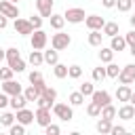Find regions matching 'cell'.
<instances>
[{"label": "cell", "mask_w": 135, "mask_h": 135, "mask_svg": "<svg viewBox=\"0 0 135 135\" xmlns=\"http://www.w3.org/2000/svg\"><path fill=\"white\" fill-rule=\"evenodd\" d=\"M51 110L53 108H38L36 110V122L44 129L46 124H51Z\"/></svg>", "instance_id": "obj_9"}, {"label": "cell", "mask_w": 135, "mask_h": 135, "mask_svg": "<svg viewBox=\"0 0 135 135\" xmlns=\"http://www.w3.org/2000/svg\"><path fill=\"white\" fill-rule=\"evenodd\" d=\"M101 4H103L105 8H114V6H116V0H101Z\"/></svg>", "instance_id": "obj_49"}, {"label": "cell", "mask_w": 135, "mask_h": 135, "mask_svg": "<svg viewBox=\"0 0 135 135\" xmlns=\"http://www.w3.org/2000/svg\"><path fill=\"white\" fill-rule=\"evenodd\" d=\"M133 4H135V0H133Z\"/></svg>", "instance_id": "obj_55"}, {"label": "cell", "mask_w": 135, "mask_h": 135, "mask_svg": "<svg viewBox=\"0 0 135 135\" xmlns=\"http://www.w3.org/2000/svg\"><path fill=\"white\" fill-rule=\"evenodd\" d=\"M15 120H17V116H13L11 112H4V114L0 116V124H2V127H11Z\"/></svg>", "instance_id": "obj_32"}, {"label": "cell", "mask_w": 135, "mask_h": 135, "mask_svg": "<svg viewBox=\"0 0 135 135\" xmlns=\"http://www.w3.org/2000/svg\"><path fill=\"white\" fill-rule=\"evenodd\" d=\"M70 42H72L70 34H65V32H61V30H57V34H53V36H51V46H53V49H57V51L68 49V46H70Z\"/></svg>", "instance_id": "obj_2"}, {"label": "cell", "mask_w": 135, "mask_h": 135, "mask_svg": "<svg viewBox=\"0 0 135 135\" xmlns=\"http://www.w3.org/2000/svg\"><path fill=\"white\" fill-rule=\"evenodd\" d=\"M44 61H46L49 65H55V63H59V53H57V49L44 51Z\"/></svg>", "instance_id": "obj_25"}, {"label": "cell", "mask_w": 135, "mask_h": 135, "mask_svg": "<svg viewBox=\"0 0 135 135\" xmlns=\"http://www.w3.org/2000/svg\"><path fill=\"white\" fill-rule=\"evenodd\" d=\"M13 74H15V72H13L11 65H8V68H0V80H2V82H4V80H11Z\"/></svg>", "instance_id": "obj_39"}, {"label": "cell", "mask_w": 135, "mask_h": 135, "mask_svg": "<svg viewBox=\"0 0 135 135\" xmlns=\"http://www.w3.org/2000/svg\"><path fill=\"white\" fill-rule=\"evenodd\" d=\"M0 13L6 15L8 19H17V17H19V8H17V4L11 2V0H0Z\"/></svg>", "instance_id": "obj_7"}, {"label": "cell", "mask_w": 135, "mask_h": 135, "mask_svg": "<svg viewBox=\"0 0 135 135\" xmlns=\"http://www.w3.org/2000/svg\"><path fill=\"white\" fill-rule=\"evenodd\" d=\"M30 82L32 84H40V82H44V78H42V74L38 70H34V72H30Z\"/></svg>", "instance_id": "obj_41"}, {"label": "cell", "mask_w": 135, "mask_h": 135, "mask_svg": "<svg viewBox=\"0 0 135 135\" xmlns=\"http://www.w3.org/2000/svg\"><path fill=\"white\" fill-rule=\"evenodd\" d=\"M95 129H97V133H101V135L112 133V120H108V118H101V116H99V120H97Z\"/></svg>", "instance_id": "obj_18"}, {"label": "cell", "mask_w": 135, "mask_h": 135, "mask_svg": "<svg viewBox=\"0 0 135 135\" xmlns=\"http://www.w3.org/2000/svg\"><path fill=\"white\" fill-rule=\"evenodd\" d=\"M131 6H133V0H116V8L120 13H129Z\"/></svg>", "instance_id": "obj_33"}, {"label": "cell", "mask_w": 135, "mask_h": 135, "mask_svg": "<svg viewBox=\"0 0 135 135\" xmlns=\"http://www.w3.org/2000/svg\"><path fill=\"white\" fill-rule=\"evenodd\" d=\"M53 2H55V0H53Z\"/></svg>", "instance_id": "obj_56"}, {"label": "cell", "mask_w": 135, "mask_h": 135, "mask_svg": "<svg viewBox=\"0 0 135 135\" xmlns=\"http://www.w3.org/2000/svg\"><path fill=\"white\" fill-rule=\"evenodd\" d=\"M36 105H38V108H53V101H49L44 95H40V97L36 99Z\"/></svg>", "instance_id": "obj_44"}, {"label": "cell", "mask_w": 135, "mask_h": 135, "mask_svg": "<svg viewBox=\"0 0 135 135\" xmlns=\"http://www.w3.org/2000/svg\"><path fill=\"white\" fill-rule=\"evenodd\" d=\"M91 97H93V101H97L101 108H103V105H108V103H112V95H110L108 91H93V95H91Z\"/></svg>", "instance_id": "obj_15"}, {"label": "cell", "mask_w": 135, "mask_h": 135, "mask_svg": "<svg viewBox=\"0 0 135 135\" xmlns=\"http://www.w3.org/2000/svg\"><path fill=\"white\" fill-rule=\"evenodd\" d=\"M53 114L63 120V122H70L74 118V110H72V103H53Z\"/></svg>", "instance_id": "obj_1"}, {"label": "cell", "mask_w": 135, "mask_h": 135, "mask_svg": "<svg viewBox=\"0 0 135 135\" xmlns=\"http://www.w3.org/2000/svg\"><path fill=\"white\" fill-rule=\"evenodd\" d=\"M8 133H11V135H23V133H25V124H21V122L15 124V122H13V124L8 127Z\"/></svg>", "instance_id": "obj_35"}, {"label": "cell", "mask_w": 135, "mask_h": 135, "mask_svg": "<svg viewBox=\"0 0 135 135\" xmlns=\"http://www.w3.org/2000/svg\"><path fill=\"white\" fill-rule=\"evenodd\" d=\"M13 27H15V32H17L19 36H32V32H34V25L30 23V19H21V17L15 19Z\"/></svg>", "instance_id": "obj_4"}, {"label": "cell", "mask_w": 135, "mask_h": 135, "mask_svg": "<svg viewBox=\"0 0 135 135\" xmlns=\"http://www.w3.org/2000/svg\"><path fill=\"white\" fill-rule=\"evenodd\" d=\"M68 101H70L72 105H82V103H84V95H82L80 91H74V93H70Z\"/></svg>", "instance_id": "obj_28"}, {"label": "cell", "mask_w": 135, "mask_h": 135, "mask_svg": "<svg viewBox=\"0 0 135 135\" xmlns=\"http://www.w3.org/2000/svg\"><path fill=\"white\" fill-rule=\"evenodd\" d=\"M112 59H114V51H112V46H110V49L101 46V51H99V61H101V63H110Z\"/></svg>", "instance_id": "obj_24"}, {"label": "cell", "mask_w": 135, "mask_h": 135, "mask_svg": "<svg viewBox=\"0 0 135 135\" xmlns=\"http://www.w3.org/2000/svg\"><path fill=\"white\" fill-rule=\"evenodd\" d=\"M105 78H108L105 68H101V65H99V68H93V80H95V82H103Z\"/></svg>", "instance_id": "obj_30"}, {"label": "cell", "mask_w": 135, "mask_h": 135, "mask_svg": "<svg viewBox=\"0 0 135 135\" xmlns=\"http://www.w3.org/2000/svg\"><path fill=\"white\" fill-rule=\"evenodd\" d=\"M2 59H6V51H2V49H0V61H2Z\"/></svg>", "instance_id": "obj_50"}, {"label": "cell", "mask_w": 135, "mask_h": 135, "mask_svg": "<svg viewBox=\"0 0 135 135\" xmlns=\"http://www.w3.org/2000/svg\"><path fill=\"white\" fill-rule=\"evenodd\" d=\"M27 61L32 63V65H40V63H44V53L42 51H38V49H32V53H30V57H27Z\"/></svg>", "instance_id": "obj_20"}, {"label": "cell", "mask_w": 135, "mask_h": 135, "mask_svg": "<svg viewBox=\"0 0 135 135\" xmlns=\"http://www.w3.org/2000/svg\"><path fill=\"white\" fill-rule=\"evenodd\" d=\"M133 80H135V63H129V65L120 68L118 82H120V84H131Z\"/></svg>", "instance_id": "obj_6"}, {"label": "cell", "mask_w": 135, "mask_h": 135, "mask_svg": "<svg viewBox=\"0 0 135 135\" xmlns=\"http://www.w3.org/2000/svg\"><path fill=\"white\" fill-rule=\"evenodd\" d=\"M11 2H15V4H17V2H19V0H11Z\"/></svg>", "instance_id": "obj_54"}, {"label": "cell", "mask_w": 135, "mask_h": 135, "mask_svg": "<svg viewBox=\"0 0 135 135\" xmlns=\"http://www.w3.org/2000/svg\"><path fill=\"white\" fill-rule=\"evenodd\" d=\"M86 114L93 116V118H99V116H101V105H99L97 101H91V103L86 105Z\"/></svg>", "instance_id": "obj_27"}, {"label": "cell", "mask_w": 135, "mask_h": 135, "mask_svg": "<svg viewBox=\"0 0 135 135\" xmlns=\"http://www.w3.org/2000/svg\"><path fill=\"white\" fill-rule=\"evenodd\" d=\"M53 74H55L57 78H65V76H68V65H65V63H55V65H53Z\"/></svg>", "instance_id": "obj_29"}, {"label": "cell", "mask_w": 135, "mask_h": 135, "mask_svg": "<svg viewBox=\"0 0 135 135\" xmlns=\"http://www.w3.org/2000/svg\"><path fill=\"white\" fill-rule=\"evenodd\" d=\"M78 91H80V93H82L84 97H89V95H93L95 86H93V82H86V80H84V82L80 84V89H78Z\"/></svg>", "instance_id": "obj_34"}, {"label": "cell", "mask_w": 135, "mask_h": 135, "mask_svg": "<svg viewBox=\"0 0 135 135\" xmlns=\"http://www.w3.org/2000/svg\"><path fill=\"white\" fill-rule=\"evenodd\" d=\"M124 40H127V44H129V46H131V44H135V30L127 32V34H124Z\"/></svg>", "instance_id": "obj_46"}, {"label": "cell", "mask_w": 135, "mask_h": 135, "mask_svg": "<svg viewBox=\"0 0 135 135\" xmlns=\"http://www.w3.org/2000/svg\"><path fill=\"white\" fill-rule=\"evenodd\" d=\"M46 42H49V36H46V32H44L42 27L32 32V49H38V51H42V49L46 46Z\"/></svg>", "instance_id": "obj_5"}, {"label": "cell", "mask_w": 135, "mask_h": 135, "mask_svg": "<svg viewBox=\"0 0 135 135\" xmlns=\"http://www.w3.org/2000/svg\"><path fill=\"white\" fill-rule=\"evenodd\" d=\"M68 76L74 78V80L80 78V76H82V68H80V65H70V68H68Z\"/></svg>", "instance_id": "obj_36"}, {"label": "cell", "mask_w": 135, "mask_h": 135, "mask_svg": "<svg viewBox=\"0 0 135 135\" xmlns=\"http://www.w3.org/2000/svg\"><path fill=\"white\" fill-rule=\"evenodd\" d=\"M105 74H108L110 78H118V74H120V68H118L116 63H112V61H110V63L105 65Z\"/></svg>", "instance_id": "obj_31"}, {"label": "cell", "mask_w": 135, "mask_h": 135, "mask_svg": "<svg viewBox=\"0 0 135 135\" xmlns=\"http://www.w3.org/2000/svg\"><path fill=\"white\" fill-rule=\"evenodd\" d=\"M110 40H112V42H110V46H112V51H114V53H116V51L120 53V51H124V49L129 46V44H127V40H124V36H118V34H116V36H112Z\"/></svg>", "instance_id": "obj_16"}, {"label": "cell", "mask_w": 135, "mask_h": 135, "mask_svg": "<svg viewBox=\"0 0 135 135\" xmlns=\"http://www.w3.org/2000/svg\"><path fill=\"white\" fill-rule=\"evenodd\" d=\"M118 118H122V120H131V118H135V105L133 103H124V105H120L118 108Z\"/></svg>", "instance_id": "obj_14"}, {"label": "cell", "mask_w": 135, "mask_h": 135, "mask_svg": "<svg viewBox=\"0 0 135 135\" xmlns=\"http://www.w3.org/2000/svg\"><path fill=\"white\" fill-rule=\"evenodd\" d=\"M118 116V110L112 105V103H108V105H103L101 108V118H108V120H114Z\"/></svg>", "instance_id": "obj_23"}, {"label": "cell", "mask_w": 135, "mask_h": 135, "mask_svg": "<svg viewBox=\"0 0 135 135\" xmlns=\"http://www.w3.org/2000/svg\"><path fill=\"white\" fill-rule=\"evenodd\" d=\"M63 17H65V21H68V23H82V21L86 19L84 8H78V6H74V8H65Z\"/></svg>", "instance_id": "obj_3"}, {"label": "cell", "mask_w": 135, "mask_h": 135, "mask_svg": "<svg viewBox=\"0 0 135 135\" xmlns=\"http://www.w3.org/2000/svg\"><path fill=\"white\" fill-rule=\"evenodd\" d=\"M129 103H133V105H135V93H131V99H129Z\"/></svg>", "instance_id": "obj_52"}, {"label": "cell", "mask_w": 135, "mask_h": 135, "mask_svg": "<svg viewBox=\"0 0 135 135\" xmlns=\"http://www.w3.org/2000/svg\"><path fill=\"white\" fill-rule=\"evenodd\" d=\"M19 57H21V55H19V51H17L15 46H13V49H6V61H8V63H13V61L19 59Z\"/></svg>", "instance_id": "obj_40"}, {"label": "cell", "mask_w": 135, "mask_h": 135, "mask_svg": "<svg viewBox=\"0 0 135 135\" xmlns=\"http://www.w3.org/2000/svg\"><path fill=\"white\" fill-rule=\"evenodd\" d=\"M122 133H127L122 124H112V135H122Z\"/></svg>", "instance_id": "obj_45"}, {"label": "cell", "mask_w": 135, "mask_h": 135, "mask_svg": "<svg viewBox=\"0 0 135 135\" xmlns=\"http://www.w3.org/2000/svg\"><path fill=\"white\" fill-rule=\"evenodd\" d=\"M49 21H51V27L53 30H63V25H65V17L63 15H57V13H53L49 17Z\"/></svg>", "instance_id": "obj_21"}, {"label": "cell", "mask_w": 135, "mask_h": 135, "mask_svg": "<svg viewBox=\"0 0 135 135\" xmlns=\"http://www.w3.org/2000/svg\"><path fill=\"white\" fill-rule=\"evenodd\" d=\"M8 65H11V68H13V72H17V74L25 70V61H23L21 57H19V59H15V61H13V63H8Z\"/></svg>", "instance_id": "obj_37"}, {"label": "cell", "mask_w": 135, "mask_h": 135, "mask_svg": "<svg viewBox=\"0 0 135 135\" xmlns=\"http://www.w3.org/2000/svg\"><path fill=\"white\" fill-rule=\"evenodd\" d=\"M8 99H11V95H6V93L2 91V93H0V110L8 105Z\"/></svg>", "instance_id": "obj_47"}, {"label": "cell", "mask_w": 135, "mask_h": 135, "mask_svg": "<svg viewBox=\"0 0 135 135\" xmlns=\"http://www.w3.org/2000/svg\"><path fill=\"white\" fill-rule=\"evenodd\" d=\"M131 93H133V91H131L129 84H120V86L116 89V99L122 101V103H127V101L131 99Z\"/></svg>", "instance_id": "obj_17"}, {"label": "cell", "mask_w": 135, "mask_h": 135, "mask_svg": "<svg viewBox=\"0 0 135 135\" xmlns=\"http://www.w3.org/2000/svg\"><path fill=\"white\" fill-rule=\"evenodd\" d=\"M6 25H8V17H6V15H2V13H0V30H4V27H6Z\"/></svg>", "instance_id": "obj_48"}, {"label": "cell", "mask_w": 135, "mask_h": 135, "mask_svg": "<svg viewBox=\"0 0 135 135\" xmlns=\"http://www.w3.org/2000/svg\"><path fill=\"white\" fill-rule=\"evenodd\" d=\"M2 91L6 93V95H17V93H23V89H21V84L17 82V80H4V84H2Z\"/></svg>", "instance_id": "obj_12"}, {"label": "cell", "mask_w": 135, "mask_h": 135, "mask_svg": "<svg viewBox=\"0 0 135 135\" xmlns=\"http://www.w3.org/2000/svg\"><path fill=\"white\" fill-rule=\"evenodd\" d=\"M25 103H30L27 99H25V95L23 93H17V95H11V99H8V105L17 112V110H21V108H25Z\"/></svg>", "instance_id": "obj_13"}, {"label": "cell", "mask_w": 135, "mask_h": 135, "mask_svg": "<svg viewBox=\"0 0 135 135\" xmlns=\"http://www.w3.org/2000/svg\"><path fill=\"white\" fill-rule=\"evenodd\" d=\"M84 25H86L89 30H103L105 19H103V17H99V15H89V17L84 19Z\"/></svg>", "instance_id": "obj_10"}, {"label": "cell", "mask_w": 135, "mask_h": 135, "mask_svg": "<svg viewBox=\"0 0 135 135\" xmlns=\"http://www.w3.org/2000/svg\"><path fill=\"white\" fill-rule=\"evenodd\" d=\"M101 40H103V32L101 30H91L89 32V44L91 46H101Z\"/></svg>", "instance_id": "obj_19"}, {"label": "cell", "mask_w": 135, "mask_h": 135, "mask_svg": "<svg viewBox=\"0 0 135 135\" xmlns=\"http://www.w3.org/2000/svg\"><path fill=\"white\" fill-rule=\"evenodd\" d=\"M103 36H108V38H112V36H116L118 34V23L116 21H105V25H103Z\"/></svg>", "instance_id": "obj_22"}, {"label": "cell", "mask_w": 135, "mask_h": 135, "mask_svg": "<svg viewBox=\"0 0 135 135\" xmlns=\"http://www.w3.org/2000/svg\"><path fill=\"white\" fill-rule=\"evenodd\" d=\"M129 21H131V27H133V30H135V15H133V17H131V19H129Z\"/></svg>", "instance_id": "obj_51"}, {"label": "cell", "mask_w": 135, "mask_h": 135, "mask_svg": "<svg viewBox=\"0 0 135 135\" xmlns=\"http://www.w3.org/2000/svg\"><path fill=\"white\" fill-rule=\"evenodd\" d=\"M42 95H44V97H46V99H49V101H53V103H55V101H57V91H55V89H53V86H46V89H44V91H42Z\"/></svg>", "instance_id": "obj_38"}, {"label": "cell", "mask_w": 135, "mask_h": 135, "mask_svg": "<svg viewBox=\"0 0 135 135\" xmlns=\"http://www.w3.org/2000/svg\"><path fill=\"white\" fill-rule=\"evenodd\" d=\"M129 49H131V51H129V53H131V55H133V57H135V44H131V46H129Z\"/></svg>", "instance_id": "obj_53"}, {"label": "cell", "mask_w": 135, "mask_h": 135, "mask_svg": "<svg viewBox=\"0 0 135 135\" xmlns=\"http://www.w3.org/2000/svg\"><path fill=\"white\" fill-rule=\"evenodd\" d=\"M36 120V112H32V110H27V108H21V110H17V122H21V124H32Z\"/></svg>", "instance_id": "obj_8"}, {"label": "cell", "mask_w": 135, "mask_h": 135, "mask_svg": "<svg viewBox=\"0 0 135 135\" xmlns=\"http://www.w3.org/2000/svg\"><path fill=\"white\" fill-rule=\"evenodd\" d=\"M30 23L34 25V30H40L42 27V15H32L30 17Z\"/></svg>", "instance_id": "obj_43"}, {"label": "cell", "mask_w": 135, "mask_h": 135, "mask_svg": "<svg viewBox=\"0 0 135 135\" xmlns=\"http://www.w3.org/2000/svg\"><path fill=\"white\" fill-rule=\"evenodd\" d=\"M44 133H46V135H59L61 129H59V124H53V122H51V124L44 127Z\"/></svg>", "instance_id": "obj_42"}, {"label": "cell", "mask_w": 135, "mask_h": 135, "mask_svg": "<svg viewBox=\"0 0 135 135\" xmlns=\"http://www.w3.org/2000/svg\"><path fill=\"white\" fill-rule=\"evenodd\" d=\"M36 8H38V15L51 17L53 15V0H36Z\"/></svg>", "instance_id": "obj_11"}, {"label": "cell", "mask_w": 135, "mask_h": 135, "mask_svg": "<svg viewBox=\"0 0 135 135\" xmlns=\"http://www.w3.org/2000/svg\"><path fill=\"white\" fill-rule=\"evenodd\" d=\"M23 95H25V99H27V101H36V99L40 97V91H38L34 84H30V86L23 91Z\"/></svg>", "instance_id": "obj_26"}]
</instances>
